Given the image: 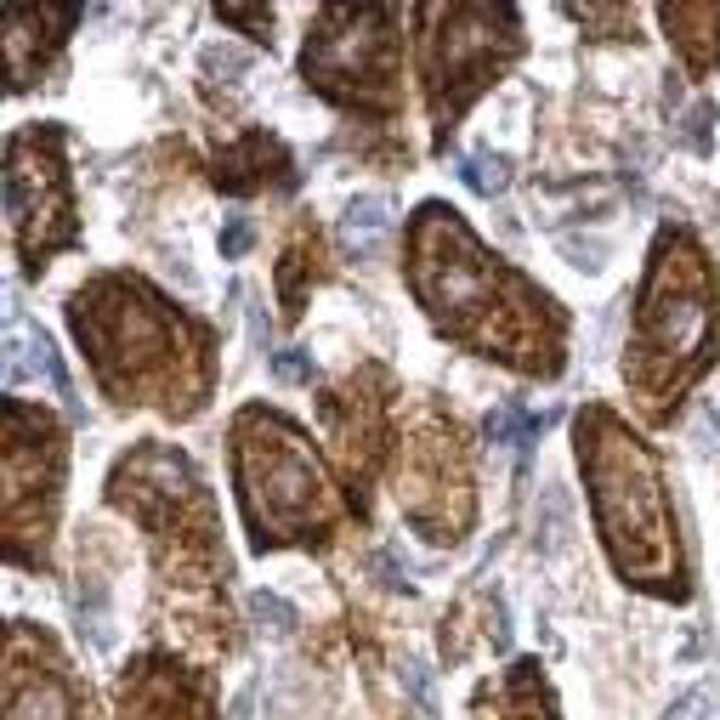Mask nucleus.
Wrapping results in <instances>:
<instances>
[{"mask_svg":"<svg viewBox=\"0 0 720 720\" xmlns=\"http://www.w3.org/2000/svg\"><path fill=\"white\" fill-rule=\"evenodd\" d=\"M579 460L595 483V523L613 551V567L630 584H647L664 595H686L681 584V551L664 505V477L653 454L635 437H625L613 414H584L579 420Z\"/></svg>","mask_w":720,"mask_h":720,"instance_id":"1","label":"nucleus"},{"mask_svg":"<svg viewBox=\"0 0 720 720\" xmlns=\"http://www.w3.org/2000/svg\"><path fill=\"white\" fill-rule=\"evenodd\" d=\"M420 216L426 221H420V233H414V295L426 301V312L437 318L442 335L477 346L483 358H488L483 324H493V358L516 363L511 340H516V324H523L516 307H551V301L493 267L477 250V239L454 221L449 205H426Z\"/></svg>","mask_w":720,"mask_h":720,"instance_id":"2","label":"nucleus"},{"mask_svg":"<svg viewBox=\"0 0 720 720\" xmlns=\"http://www.w3.org/2000/svg\"><path fill=\"white\" fill-rule=\"evenodd\" d=\"M715 330H720V290L704 267V250L686 233H664L653 256V279L641 290L635 363H625V375L647 391L653 409H664V397L709 363Z\"/></svg>","mask_w":720,"mask_h":720,"instance_id":"3","label":"nucleus"},{"mask_svg":"<svg viewBox=\"0 0 720 720\" xmlns=\"http://www.w3.org/2000/svg\"><path fill=\"white\" fill-rule=\"evenodd\" d=\"M239 493L244 516L256 528V544H290V539H318L330 528V488L318 477V460L301 449L284 420L272 414H244L239 420Z\"/></svg>","mask_w":720,"mask_h":720,"instance_id":"4","label":"nucleus"},{"mask_svg":"<svg viewBox=\"0 0 720 720\" xmlns=\"http://www.w3.org/2000/svg\"><path fill=\"white\" fill-rule=\"evenodd\" d=\"M426 17L437 23L432 52H426L432 114L449 131V119L516 57V17L488 12V7H454V12H426Z\"/></svg>","mask_w":720,"mask_h":720,"instance_id":"5","label":"nucleus"},{"mask_svg":"<svg viewBox=\"0 0 720 720\" xmlns=\"http://www.w3.org/2000/svg\"><path fill=\"white\" fill-rule=\"evenodd\" d=\"M7 216L17 233V250L29 267H40L57 244L74 239V216H68V177L57 159V137L35 131L17 137L7 154Z\"/></svg>","mask_w":720,"mask_h":720,"instance_id":"6","label":"nucleus"},{"mask_svg":"<svg viewBox=\"0 0 720 720\" xmlns=\"http://www.w3.org/2000/svg\"><path fill=\"white\" fill-rule=\"evenodd\" d=\"M391 23L397 12H330L324 17V35L307 40V80L330 86L335 80H352L358 68V86L369 97V86H386L391 80Z\"/></svg>","mask_w":720,"mask_h":720,"instance_id":"7","label":"nucleus"},{"mask_svg":"<svg viewBox=\"0 0 720 720\" xmlns=\"http://www.w3.org/2000/svg\"><path fill=\"white\" fill-rule=\"evenodd\" d=\"M12 676H7V709L12 720H80V692L68 686L57 653L35 641L29 630H12Z\"/></svg>","mask_w":720,"mask_h":720,"instance_id":"8","label":"nucleus"},{"mask_svg":"<svg viewBox=\"0 0 720 720\" xmlns=\"http://www.w3.org/2000/svg\"><path fill=\"white\" fill-rule=\"evenodd\" d=\"M29 420H23V409H12L7 414V523L17 528L23 516V505H29V493H40L46 505H57V483H63V449H57V432L46 426H35V437L23 432Z\"/></svg>","mask_w":720,"mask_h":720,"instance_id":"9","label":"nucleus"},{"mask_svg":"<svg viewBox=\"0 0 720 720\" xmlns=\"http://www.w3.org/2000/svg\"><path fill=\"white\" fill-rule=\"evenodd\" d=\"M23 381H46L57 397H74L57 346L46 340L35 324H17V318H12V324H7V386H23Z\"/></svg>","mask_w":720,"mask_h":720,"instance_id":"10","label":"nucleus"},{"mask_svg":"<svg viewBox=\"0 0 720 720\" xmlns=\"http://www.w3.org/2000/svg\"><path fill=\"white\" fill-rule=\"evenodd\" d=\"M386 233H391V205H386L381 193H363V198L346 205V216H340V244L352 256H375Z\"/></svg>","mask_w":720,"mask_h":720,"instance_id":"11","label":"nucleus"},{"mask_svg":"<svg viewBox=\"0 0 720 720\" xmlns=\"http://www.w3.org/2000/svg\"><path fill=\"white\" fill-rule=\"evenodd\" d=\"M556 250L567 256V267H579V272H602V267H607V256H613V244H607V239H595V233H590V239L562 233V239H556Z\"/></svg>","mask_w":720,"mask_h":720,"instance_id":"12","label":"nucleus"},{"mask_svg":"<svg viewBox=\"0 0 720 720\" xmlns=\"http://www.w3.org/2000/svg\"><path fill=\"white\" fill-rule=\"evenodd\" d=\"M460 177H465V188H471V193H483V198H493V193H505V159H488V154H471V159L460 165Z\"/></svg>","mask_w":720,"mask_h":720,"instance_id":"13","label":"nucleus"},{"mask_svg":"<svg viewBox=\"0 0 720 720\" xmlns=\"http://www.w3.org/2000/svg\"><path fill=\"white\" fill-rule=\"evenodd\" d=\"M250 618L261 630H272V635H290L295 630V607L284 602V595H272V590H256L250 595Z\"/></svg>","mask_w":720,"mask_h":720,"instance_id":"14","label":"nucleus"},{"mask_svg":"<svg viewBox=\"0 0 720 720\" xmlns=\"http://www.w3.org/2000/svg\"><path fill=\"white\" fill-rule=\"evenodd\" d=\"M676 720H720V686H692V692H681L676 698V709H669Z\"/></svg>","mask_w":720,"mask_h":720,"instance_id":"15","label":"nucleus"},{"mask_svg":"<svg viewBox=\"0 0 720 720\" xmlns=\"http://www.w3.org/2000/svg\"><path fill=\"white\" fill-rule=\"evenodd\" d=\"M488 432H493V442H516V449H528V442L539 437V420L516 414V409H500V414L488 420Z\"/></svg>","mask_w":720,"mask_h":720,"instance_id":"16","label":"nucleus"},{"mask_svg":"<svg viewBox=\"0 0 720 720\" xmlns=\"http://www.w3.org/2000/svg\"><path fill=\"white\" fill-rule=\"evenodd\" d=\"M403 686L414 692L420 715H432V720H437V692H432V669H426V664H403Z\"/></svg>","mask_w":720,"mask_h":720,"instance_id":"17","label":"nucleus"},{"mask_svg":"<svg viewBox=\"0 0 720 720\" xmlns=\"http://www.w3.org/2000/svg\"><path fill=\"white\" fill-rule=\"evenodd\" d=\"M562 528H567V500L551 488L544 493V551H562Z\"/></svg>","mask_w":720,"mask_h":720,"instance_id":"18","label":"nucleus"},{"mask_svg":"<svg viewBox=\"0 0 720 720\" xmlns=\"http://www.w3.org/2000/svg\"><path fill=\"white\" fill-rule=\"evenodd\" d=\"M250 239H256V228H250V221H244V216H233L228 221V233H221V256H244V250H250Z\"/></svg>","mask_w":720,"mask_h":720,"instance_id":"19","label":"nucleus"},{"mask_svg":"<svg viewBox=\"0 0 720 720\" xmlns=\"http://www.w3.org/2000/svg\"><path fill=\"white\" fill-rule=\"evenodd\" d=\"M272 375H279V381H312V358H301V352H279V358H272Z\"/></svg>","mask_w":720,"mask_h":720,"instance_id":"20","label":"nucleus"},{"mask_svg":"<svg viewBox=\"0 0 720 720\" xmlns=\"http://www.w3.org/2000/svg\"><path fill=\"white\" fill-rule=\"evenodd\" d=\"M205 68H210V74H244V68H250V57H244V52H221V46H210V52H205Z\"/></svg>","mask_w":720,"mask_h":720,"instance_id":"21","label":"nucleus"},{"mask_svg":"<svg viewBox=\"0 0 720 720\" xmlns=\"http://www.w3.org/2000/svg\"><path fill=\"white\" fill-rule=\"evenodd\" d=\"M704 126H709V108L698 103V108L686 114V137H692V147H709V142H704Z\"/></svg>","mask_w":720,"mask_h":720,"instance_id":"22","label":"nucleus"},{"mask_svg":"<svg viewBox=\"0 0 720 720\" xmlns=\"http://www.w3.org/2000/svg\"><path fill=\"white\" fill-rule=\"evenodd\" d=\"M221 17H228V23H244V29H267V12H239V7H228Z\"/></svg>","mask_w":720,"mask_h":720,"instance_id":"23","label":"nucleus"}]
</instances>
